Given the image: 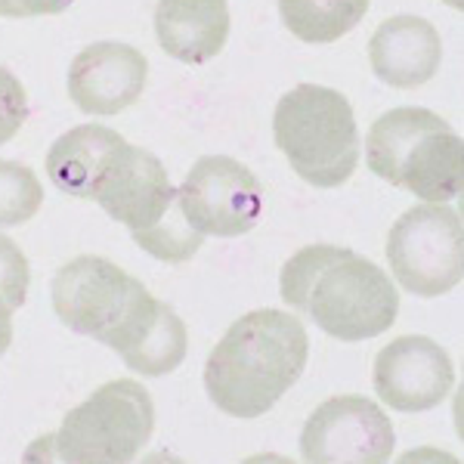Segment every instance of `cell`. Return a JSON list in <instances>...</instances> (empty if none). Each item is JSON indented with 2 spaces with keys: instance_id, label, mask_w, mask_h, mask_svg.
<instances>
[{
  "instance_id": "cell-1",
  "label": "cell",
  "mask_w": 464,
  "mask_h": 464,
  "mask_svg": "<svg viewBox=\"0 0 464 464\" xmlns=\"http://www.w3.org/2000/svg\"><path fill=\"white\" fill-rule=\"evenodd\" d=\"M279 295L338 341L384 334L400 313L393 279L369 257L338 245H306L279 273Z\"/></svg>"
},
{
  "instance_id": "cell-2",
  "label": "cell",
  "mask_w": 464,
  "mask_h": 464,
  "mask_svg": "<svg viewBox=\"0 0 464 464\" xmlns=\"http://www.w3.org/2000/svg\"><path fill=\"white\" fill-rule=\"evenodd\" d=\"M304 322L282 310H251L229 325L205 362V391L232 418L266 415L306 369Z\"/></svg>"
},
{
  "instance_id": "cell-3",
  "label": "cell",
  "mask_w": 464,
  "mask_h": 464,
  "mask_svg": "<svg viewBox=\"0 0 464 464\" xmlns=\"http://www.w3.org/2000/svg\"><path fill=\"white\" fill-rule=\"evenodd\" d=\"M369 168L424 201H452L464 186V143L446 118L421 106L391 109L372 124Z\"/></svg>"
},
{
  "instance_id": "cell-4",
  "label": "cell",
  "mask_w": 464,
  "mask_h": 464,
  "mask_svg": "<svg viewBox=\"0 0 464 464\" xmlns=\"http://www.w3.org/2000/svg\"><path fill=\"white\" fill-rule=\"evenodd\" d=\"M273 137L291 170L319 189H334L359 164V127L343 93L319 84H297L279 100Z\"/></svg>"
},
{
  "instance_id": "cell-5",
  "label": "cell",
  "mask_w": 464,
  "mask_h": 464,
  "mask_svg": "<svg viewBox=\"0 0 464 464\" xmlns=\"http://www.w3.org/2000/svg\"><path fill=\"white\" fill-rule=\"evenodd\" d=\"M152 430V396L140 381L118 378L74 406L50 446L59 461L69 464H124L149 446Z\"/></svg>"
},
{
  "instance_id": "cell-6",
  "label": "cell",
  "mask_w": 464,
  "mask_h": 464,
  "mask_svg": "<svg viewBox=\"0 0 464 464\" xmlns=\"http://www.w3.org/2000/svg\"><path fill=\"white\" fill-rule=\"evenodd\" d=\"M387 264L396 282L418 297H440L461 282V217L446 201L409 208L387 236Z\"/></svg>"
},
{
  "instance_id": "cell-7",
  "label": "cell",
  "mask_w": 464,
  "mask_h": 464,
  "mask_svg": "<svg viewBox=\"0 0 464 464\" xmlns=\"http://www.w3.org/2000/svg\"><path fill=\"white\" fill-rule=\"evenodd\" d=\"M146 291L143 282L127 276L111 260L81 254L59 266L50 282V301L59 322L72 332L109 343Z\"/></svg>"
},
{
  "instance_id": "cell-8",
  "label": "cell",
  "mask_w": 464,
  "mask_h": 464,
  "mask_svg": "<svg viewBox=\"0 0 464 464\" xmlns=\"http://www.w3.org/2000/svg\"><path fill=\"white\" fill-rule=\"evenodd\" d=\"M177 201L201 236L236 238L257 227L264 214V186L229 155H205L189 168Z\"/></svg>"
},
{
  "instance_id": "cell-9",
  "label": "cell",
  "mask_w": 464,
  "mask_h": 464,
  "mask_svg": "<svg viewBox=\"0 0 464 464\" xmlns=\"http://www.w3.org/2000/svg\"><path fill=\"white\" fill-rule=\"evenodd\" d=\"M393 449L391 418L369 396H332L301 430V455L310 464H384Z\"/></svg>"
},
{
  "instance_id": "cell-10",
  "label": "cell",
  "mask_w": 464,
  "mask_h": 464,
  "mask_svg": "<svg viewBox=\"0 0 464 464\" xmlns=\"http://www.w3.org/2000/svg\"><path fill=\"white\" fill-rule=\"evenodd\" d=\"M93 201H100L102 211L115 223H124L137 242L140 236L159 227L164 214L177 205V189L159 155L143 146L124 143L96 186Z\"/></svg>"
},
{
  "instance_id": "cell-11",
  "label": "cell",
  "mask_w": 464,
  "mask_h": 464,
  "mask_svg": "<svg viewBox=\"0 0 464 464\" xmlns=\"http://www.w3.org/2000/svg\"><path fill=\"white\" fill-rule=\"evenodd\" d=\"M452 384V359L433 338L402 334L375 359V393L396 411H428L440 406Z\"/></svg>"
},
{
  "instance_id": "cell-12",
  "label": "cell",
  "mask_w": 464,
  "mask_h": 464,
  "mask_svg": "<svg viewBox=\"0 0 464 464\" xmlns=\"http://www.w3.org/2000/svg\"><path fill=\"white\" fill-rule=\"evenodd\" d=\"M149 63L121 41L90 44L72 59L69 96L87 115H118L143 96Z\"/></svg>"
},
{
  "instance_id": "cell-13",
  "label": "cell",
  "mask_w": 464,
  "mask_h": 464,
  "mask_svg": "<svg viewBox=\"0 0 464 464\" xmlns=\"http://www.w3.org/2000/svg\"><path fill=\"white\" fill-rule=\"evenodd\" d=\"M369 63L378 81L396 90L421 87L443 63V41L421 16H393L381 22L369 41Z\"/></svg>"
},
{
  "instance_id": "cell-14",
  "label": "cell",
  "mask_w": 464,
  "mask_h": 464,
  "mask_svg": "<svg viewBox=\"0 0 464 464\" xmlns=\"http://www.w3.org/2000/svg\"><path fill=\"white\" fill-rule=\"evenodd\" d=\"M155 37L168 56L186 65H201L227 47V0H159Z\"/></svg>"
},
{
  "instance_id": "cell-15",
  "label": "cell",
  "mask_w": 464,
  "mask_h": 464,
  "mask_svg": "<svg viewBox=\"0 0 464 464\" xmlns=\"http://www.w3.org/2000/svg\"><path fill=\"white\" fill-rule=\"evenodd\" d=\"M124 137L102 124H81L56 140L47 152V174L59 192L72 198H90L109 170L111 159L121 152Z\"/></svg>"
},
{
  "instance_id": "cell-16",
  "label": "cell",
  "mask_w": 464,
  "mask_h": 464,
  "mask_svg": "<svg viewBox=\"0 0 464 464\" xmlns=\"http://www.w3.org/2000/svg\"><path fill=\"white\" fill-rule=\"evenodd\" d=\"M186 325L183 319L170 310L168 304L155 301L152 310L146 313V319L137 325V332L127 338V343L118 350V356L124 359V365L130 372L149 378L170 375L179 362L186 359Z\"/></svg>"
},
{
  "instance_id": "cell-17",
  "label": "cell",
  "mask_w": 464,
  "mask_h": 464,
  "mask_svg": "<svg viewBox=\"0 0 464 464\" xmlns=\"http://www.w3.org/2000/svg\"><path fill=\"white\" fill-rule=\"evenodd\" d=\"M372 0H279V16L297 41L332 44L362 22Z\"/></svg>"
},
{
  "instance_id": "cell-18",
  "label": "cell",
  "mask_w": 464,
  "mask_h": 464,
  "mask_svg": "<svg viewBox=\"0 0 464 464\" xmlns=\"http://www.w3.org/2000/svg\"><path fill=\"white\" fill-rule=\"evenodd\" d=\"M44 186L32 168L19 161H0V229L22 227L41 211Z\"/></svg>"
},
{
  "instance_id": "cell-19",
  "label": "cell",
  "mask_w": 464,
  "mask_h": 464,
  "mask_svg": "<svg viewBox=\"0 0 464 464\" xmlns=\"http://www.w3.org/2000/svg\"><path fill=\"white\" fill-rule=\"evenodd\" d=\"M137 245L146 254H152L155 260H164V264H183V260L196 257L198 248L205 245V236L186 220L179 201L164 214V220L155 229H149L146 236L137 238Z\"/></svg>"
},
{
  "instance_id": "cell-20",
  "label": "cell",
  "mask_w": 464,
  "mask_h": 464,
  "mask_svg": "<svg viewBox=\"0 0 464 464\" xmlns=\"http://www.w3.org/2000/svg\"><path fill=\"white\" fill-rule=\"evenodd\" d=\"M28 285H32V273H28L25 254L10 236L0 232V297H4L10 310L25 306Z\"/></svg>"
},
{
  "instance_id": "cell-21",
  "label": "cell",
  "mask_w": 464,
  "mask_h": 464,
  "mask_svg": "<svg viewBox=\"0 0 464 464\" xmlns=\"http://www.w3.org/2000/svg\"><path fill=\"white\" fill-rule=\"evenodd\" d=\"M25 118H28L25 87L19 84L16 74L0 65V146L16 137L19 127L25 124Z\"/></svg>"
},
{
  "instance_id": "cell-22",
  "label": "cell",
  "mask_w": 464,
  "mask_h": 464,
  "mask_svg": "<svg viewBox=\"0 0 464 464\" xmlns=\"http://www.w3.org/2000/svg\"><path fill=\"white\" fill-rule=\"evenodd\" d=\"M72 0H0V16L28 19V16H56L69 10Z\"/></svg>"
},
{
  "instance_id": "cell-23",
  "label": "cell",
  "mask_w": 464,
  "mask_h": 464,
  "mask_svg": "<svg viewBox=\"0 0 464 464\" xmlns=\"http://www.w3.org/2000/svg\"><path fill=\"white\" fill-rule=\"evenodd\" d=\"M10 341H13V310L6 306L4 297H0V356L6 353Z\"/></svg>"
},
{
  "instance_id": "cell-24",
  "label": "cell",
  "mask_w": 464,
  "mask_h": 464,
  "mask_svg": "<svg viewBox=\"0 0 464 464\" xmlns=\"http://www.w3.org/2000/svg\"><path fill=\"white\" fill-rule=\"evenodd\" d=\"M446 4H449V6H455V10H461V6H464V0H446Z\"/></svg>"
}]
</instances>
